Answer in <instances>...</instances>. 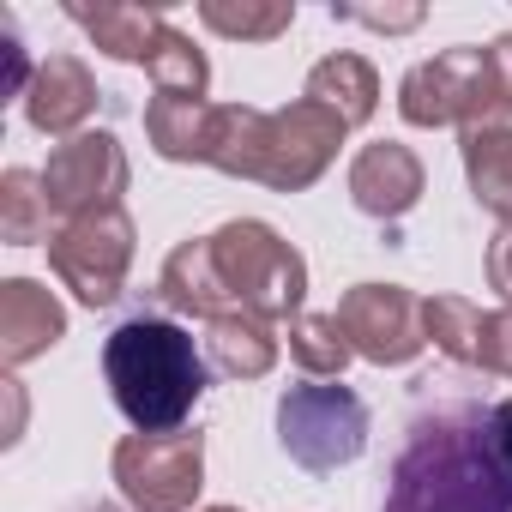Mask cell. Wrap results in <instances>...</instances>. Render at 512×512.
<instances>
[{
	"label": "cell",
	"mask_w": 512,
	"mask_h": 512,
	"mask_svg": "<svg viewBox=\"0 0 512 512\" xmlns=\"http://www.w3.org/2000/svg\"><path fill=\"white\" fill-rule=\"evenodd\" d=\"M488 410H434L410 428L380 512H512V488L488 452Z\"/></svg>",
	"instance_id": "1"
},
{
	"label": "cell",
	"mask_w": 512,
	"mask_h": 512,
	"mask_svg": "<svg viewBox=\"0 0 512 512\" xmlns=\"http://www.w3.org/2000/svg\"><path fill=\"white\" fill-rule=\"evenodd\" d=\"M103 380L139 434H175L205 398V362L175 320H127L103 344Z\"/></svg>",
	"instance_id": "2"
},
{
	"label": "cell",
	"mask_w": 512,
	"mask_h": 512,
	"mask_svg": "<svg viewBox=\"0 0 512 512\" xmlns=\"http://www.w3.org/2000/svg\"><path fill=\"white\" fill-rule=\"evenodd\" d=\"M217 272L229 284V296L260 314V320H296L308 302V260L260 217H235L211 235Z\"/></svg>",
	"instance_id": "3"
},
{
	"label": "cell",
	"mask_w": 512,
	"mask_h": 512,
	"mask_svg": "<svg viewBox=\"0 0 512 512\" xmlns=\"http://www.w3.org/2000/svg\"><path fill=\"white\" fill-rule=\"evenodd\" d=\"M506 85L488 61V49H446L422 67L404 73L398 85V109L410 127H464L482 121L488 109H506Z\"/></svg>",
	"instance_id": "4"
},
{
	"label": "cell",
	"mask_w": 512,
	"mask_h": 512,
	"mask_svg": "<svg viewBox=\"0 0 512 512\" xmlns=\"http://www.w3.org/2000/svg\"><path fill=\"white\" fill-rule=\"evenodd\" d=\"M278 440L302 470L356 464L368 446V404L350 386H290L278 398Z\"/></svg>",
	"instance_id": "5"
},
{
	"label": "cell",
	"mask_w": 512,
	"mask_h": 512,
	"mask_svg": "<svg viewBox=\"0 0 512 512\" xmlns=\"http://www.w3.org/2000/svg\"><path fill=\"white\" fill-rule=\"evenodd\" d=\"M115 482L133 512H187L205 482V434H127L115 446Z\"/></svg>",
	"instance_id": "6"
},
{
	"label": "cell",
	"mask_w": 512,
	"mask_h": 512,
	"mask_svg": "<svg viewBox=\"0 0 512 512\" xmlns=\"http://www.w3.org/2000/svg\"><path fill=\"white\" fill-rule=\"evenodd\" d=\"M49 266L85 308H109L127 284V266H133V217L97 211V217L61 223L49 235Z\"/></svg>",
	"instance_id": "7"
},
{
	"label": "cell",
	"mask_w": 512,
	"mask_h": 512,
	"mask_svg": "<svg viewBox=\"0 0 512 512\" xmlns=\"http://www.w3.org/2000/svg\"><path fill=\"white\" fill-rule=\"evenodd\" d=\"M121 193H127V157H121L115 133H79V139L55 145L43 163V199L67 223L121 211Z\"/></svg>",
	"instance_id": "8"
},
{
	"label": "cell",
	"mask_w": 512,
	"mask_h": 512,
	"mask_svg": "<svg viewBox=\"0 0 512 512\" xmlns=\"http://www.w3.org/2000/svg\"><path fill=\"white\" fill-rule=\"evenodd\" d=\"M344 121L332 109H320L314 97H296L290 109L266 115V151H260V181L278 193H302L326 175V163L344 145Z\"/></svg>",
	"instance_id": "9"
},
{
	"label": "cell",
	"mask_w": 512,
	"mask_h": 512,
	"mask_svg": "<svg viewBox=\"0 0 512 512\" xmlns=\"http://www.w3.org/2000/svg\"><path fill=\"white\" fill-rule=\"evenodd\" d=\"M338 326L350 338L356 356H368L374 368H404L422 356L428 332H422V302L404 284H356L338 302Z\"/></svg>",
	"instance_id": "10"
},
{
	"label": "cell",
	"mask_w": 512,
	"mask_h": 512,
	"mask_svg": "<svg viewBox=\"0 0 512 512\" xmlns=\"http://www.w3.org/2000/svg\"><path fill=\"white\" fill-rule=\"evenodd\" d=\"M25 115L37 133H55V139H79V127L97 115V79L79 55H49L37 61V79L25 91Z\"/></svg>",
	"instance_id": "11"
},
{
	"label": "cell",
	"mask_w": 512,
	"mask_h": 512,
	"mask_svg": "<svg viewBox=\"0 0 512 512\" xmlns=\"http://www.w3.org/2000/svg\"><path fill=\"white\" fill-rule=\"evenodd\" d=\"M350 199H356V211H368L380 223L404 217L422 199V163H416V151L398 145V139L362 145L356 163H350Z\"/></svg>",
	"instance_id": "12"
},
{
	"label": "cell",
	"mask_w": 512,
	"mask_h": 512,
	"mask_svg": "<svg viewBox=\"0 0 512 512\" xmlns=\"http://www.w3.org/2000/svg\"><path fill=\"white\" fill-rule=\"evenodd\" d=\"M61 338H67V308L43 284H31V278L0 284V362L25 368L31 356L55 350Z\"/></svg>",
	"instance_id": "13"
},
{
	"label": "cell",
	"mask_w": 512,
	"mask_h": 512,
	"mask_svg": "<svg viewBox=\"0 0 512 512\" xmlns=\"http://www.w3.org/2000/svg\"><path fill=\"white\" fill-rule=\"evenodd\" d=\"M458 151H464V175H470L476 205H488L494 217L512 223V103L488 109L482 121H464Z\"/></svg>",
	"instance_id": "14"
},
{
	"label": "cell",
	"mask_w": 512,
	"mask_h": 512,
	"mask_svg": "<svg viewBox=\"0 0 512 512\" xmlns=\"http://www.w3.org/2000/svg\"><path fill=\"white\" fill-rule=\"evenodd\" d=\"M163 302L175 314H193V320H223V314H241V302L229 296L223 272H217V253H211V235L205 241H181L169 260H163V278H157Z\"/></svg>",
	"instance_id": "15"
},
{
	"label": "cell",
	"mask_w": 512,
	"mask_h": 512,
	"mask_svg": "<svg viewBox=\"0 0 512 512\" xmlns=\"http://www.w3.org/2000/svg\"><path fill=\"white\" fill-rule=\"evenodd\" d=\"M145 139L169 163H211L217 103H199V97H151L145 103Z\"/></svg>",
	"instance_id": "16"
},
{
	"label": "cell",
	"mask_w": 512,
	"mask_h": 512,
	"mask_svg": "<svg viewBox=\"0 0 512 512\" xmlns=\"http://www.w3.org/2000/svg\"><path fill=\"white\" fill-rule=\"evenodd\" d=\"M67 19L85 25L109 61H151L157 37L169 25L163 7H115V0H103V7H67Z\"/></svg>",
	"instance_id": "17"
},
{
	"label": "cell",
	"mask_w": 512,
	"mask_h": 512,
	"mask_svg": "<svg viewBox=\"0 0 512 512\" xmlns=\"http://www.w3.org/2000/svg\"><path fill=\"white\" fill-rule=\"evenodd\" d=\"M205 350H211V368L229 374V380H260V374H272V362H278L272 320L247 314V308L211 320V326H205Z\"/></svg>",
	"instance_id": "18"
},
{
	"label": "cell",
	"mask_w": 512,
	"mask_h": 512,
	"mask_svg": "<svg viewBox=\"0 0 512 512\" xmlns=\"http://www.w3.org/2000/svg\"><path fill=\"white\" fill-rule=\"evenodd\" d=\"M308 97L320 109H332L344 127H362L374 109H380V79L362 55H326L314 73H308Z\"/></svg>",
	"instance_id": "19"
},
{
	"label": "cell",
	"mask_w": 512,
	"mask_h": 512,
	"mask_svg": "<svg viewBox=\"0 0 512 512\" xmlns=\"http://www.w3.org/2000/svg\"><path fill=\"white\" fill-rule=\"evenodd\" d=\"M260 151H266V109L217 103V145H211V169H223V175H235V181H260Z\"/></svg>",
	"instance_id": "20"
},
{
	"label": "cell",
	"mask_w": 512,
	"mask_h": 512,
	"mask_svg": "<svg viewBox=\"0 0 512 512\" xmlns=\"http://www.w3.org/2000/svg\"><path fill=\"white\" fill-rule=\"evenodd\" d=\"M422 332H428V344H434L440 356L476 368V350H482V308H476V302H464V296H434V302H422Z\"/></svg>",
	"instance_id": "21"
},
{
	"label": "cell",
	"mask_w": 512,
	"mask_h": 512,
	"mask_svg": "<svg viewBox=\"0 0 512 512\" xmlns=\"http://www.w3.org/2000/svg\"><path fill=\"white\" fill-rule=\"evenodd\" d=\"M290 356H296L302 374H314V380H338L344 362H350L356 350H350L338 314H296V320H290Z\"/></svg>",
	"instance_id": "22"
},
{
	"label": "cell",
	"mask_w": 512,
	"mask_h": 512,
	"mask_svg": "<svg viewBox=\"0 0 512 512\" xmlns=\"http://www.w3.org/2000/svg\"><path fill=\"white\" fill-rule=\"evenodd\" d=\"M145 67H151L157 97H199V103H205L211 67H205V55L193 49V37H181L175 25H163V37H157V49H151Z\"/></svg>",
	"instance_id": "23"
},
{
	"label": "cell",
	"mask_w": 512,
	"mask_h": 512,
	"mask_svg": "<svg viewBox=\"0 0 512 512\" xmlns=\"http://www.w3.org/2000/svg\"><path fill=\"white\" fill-rule=\"evenodd\" d=\"M43 223H49L43 175L7 169V175H0V241H7V247H31V241H43Z\"/></svg>",
	"instance_id": "24"
},
{
	"label": "cell",
	"mask_w": 512,
	"mask_h": 512,
	"mask_svg": "<svg viewBox=\"0 0 512 512\" xmlns=\"http://www.w3.org/2000/svg\"><path fill=\"white\" fill-rule=\"evenodd\" d=\"M199 19L217 31V37H241V43H272V37H284L290 31V19H296V7H284V0H205L199 7Z\"/></svg>",
	"instance_id": "25"
},
{
	"label": "cell",
	"mask_w": 512,
	"mask_h": 512,
	"mask_svg": "<svg viewBox=\"0 0 512 512\" xmlns=\"http://www.w3.org/2000/svg\"><path fill=\"white\" fill-rule=\"evenodd\" d=\"M476 368H494V374L512 380V308L482 314V350H476Z\"/></svg>",
	"instance_id": "26"
},
{
	"label": "cell",
	"mask_w": 512,
	"mask_h": 512,
	"mask_svg": "<svg viewBox=\"0 0 512 512\" xmlns=\"http://www.w3.org/2000/svg\"><path fill=\"white\" fill-rule=\"evenodd\" d=\"M482 428H488V452H494V464H500V476H506V488H512V398L488 404Z\"/></svg>",
	"instance_id": "27"
},
{
	"label": "cell",
	"mask_w": 512,
	"mask_h": 512,
	"mask_svg": "<svg viewBox=\"0 0 512 512\" xmlns=\"http://www.w3.org/2000/svg\"><path fill=\"white\" fill-rule=\"evenodd\" d=\"M338 19H356V25H374V31H416L422 25V7H332Z\"/></svg>",
	"instance_id": "28"
},
{
	"label": "cell",
	"mask_w": 512,
	"mask_h": 512,
	"mask_svg": "<svg viewBox=\"0 0 512 512\" xmlns=\"http://www.w3.org/2000/svg\"><path fill=\"white\" fill-rule=\"evenodd\" d=\"M488 284L506 296V308H512V223H500V235L488 241Z\"/></svg>",
	"instance_id": "29"
},
{
	"label": "cell",
	"mask_w": 512,
	"mask_h": 512,
	"mask_svg": "<svg viewBox=\"0 0 512 512\" xmlns=\"http://www.w3.org/2000/svg\"><path fill=\"white\" fill-rule=\"evenodd\" d=\"M488 61H494V73H500V85H506V97H512V31H506V37H494V49H488Z\"/></svg>",
	"instance_id": "30"
},
{
	"label": "cell",
	"mask_w": 512,
	"mask_h": 512,
	"mask_svg": "<svg viewBox=\"0 0 512 512\" xmlns=\"http://www.w3.org/2000/svg\"><path fill=\"white\" fill-rule=\"evenodd\" d=\"M205 512H235V506H205Z\"/></svg>",
	"instance_id": "31"
},
{
	"label": "cell",
	"mask_w": 512,
	"mask_h": 512,
	"mask_svg": "<svg viewBox=\"0 0 512 512\" xmlns=\"http://www.w3.org/2000/svg\"><path fill=\"white\" fill-rule=\"evenodd\" d=\"M85 512H115V506H85Z\"/></svg>",
	"instance_id": "32"
}]
</instances>
